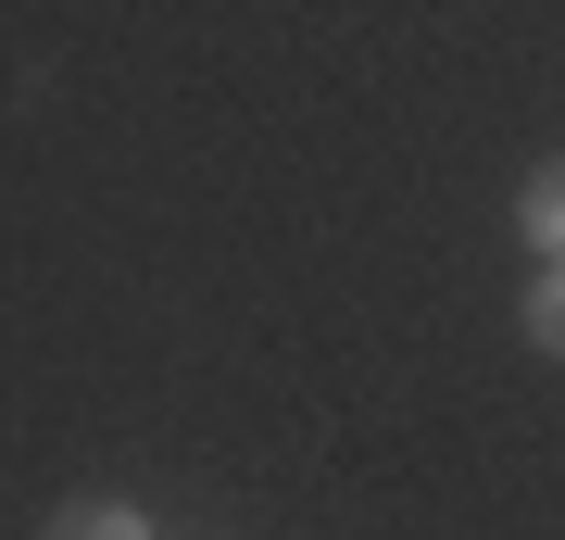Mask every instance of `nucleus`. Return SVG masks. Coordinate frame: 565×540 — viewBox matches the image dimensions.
Returning <instances> with one entry per match:
<instances>
[{
  "mask_svg": "<svg viewBox=\"0 0 565 540\" xmlns=\"http://www.w3.org/2000/svg\"><path fill=\"white\" fill-rule=\"evenodd\" d=\"M515 327H527V352H553V364H565V264H541V277H527Z\"/></svg>",
  "mask_w": 565,
  "mask_h": 540,
  "instance_id": "3",
  "label": "nucleus"
},
{
  "mask_svg": "<svg viewBox=\"0 0 565 540\" xmlns=\"http://www.w3.org/2000/svg\"><path fill=\"white\" fill-rule=\"evenodd\" d=\"M39 540H163V528L139 516V502H114V490H102V502H63V516H51Z\"/></svg>",
  "mask_w": 565,
  "mask_h": 540,
  "instance_id": "2",
  "label": "nucleus"
},
{
  "mask_svg": "<svg viewBox=\"0 0 565 540\" xmlns=\"http://www.w3.org/2000/svg\"><path fill=\"white\" fill-rule=\"evenodd\" d=\"M515 240H527V264H565V151L527 163V189H515Z\"/></svg>",
  "mask_w": 565,
  "mask_h": 540,
  "instance_id": "1",
  "label": "nucleus"
}]
</instances>
